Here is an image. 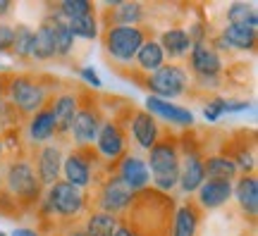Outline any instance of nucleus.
<instances>
[{
    "label": "nucleus",
    "instance_id": "1",
    "mask_svg": "<svg viewBox=\"0 0 258 236\" xmlns=\"http://www.w3.org/2000/svg\"><path fill=\"white\" fill-rule=\"evenodd\" d=\"M175 208L170 193H160L148 186L134 193L127 212L120 217V224L129 227L137 236H170Z\"/></svg>",
    "mask_w": 258,
    "mask_h": 236
},
{
    "label": "nucleus",
    "instance_id": "2",
    "mask_svg": "<svg viewBox=\"0 0 258 236\" xmlns=\"http://www.w3.org/2000/svg\"><path fill=\"white\" fill-rule=\"evenodd\" d=\"M3 189L10 196V200L17 205L19 210H34L38 203L43 200V184L38 182V174L34 170V163L27 155H10L3 163Z\"/></svg>",
    "mask_w": 258,
    "mask_h": 236
},
{
    "label": "nucleus",
    "instance_id": "3",
    "mask_svg": "<svg viewBox=\"0 0 258 236\" xmlns=\"http://www.w3.org/2000/svg\"><path fill=\"white\" fill-rule=\"evenodd\" d=\"M148 172L151 184L160 193H170L177 189L179 179V138L163 134L156 141V145L148 150Z\"/></svg>",
    "mask_w": 258,
    "mask_h": 236
},
{
    "label": "nucleus",
    "instance_id": "4",
    "mask_svg": "<svg viewBox=\"0 0 258 236\" xmlns=\"http://www.w3.org/2000/svg\"><path fill=\"white\" fill-rule=\"evenodd\" d=\"M38 205L43 210V215H48L53 222H77L86 215L89 198H86V191L60 179L53 186H48Z\"/></svg>",
    "mask_w": 258,
    "mask_h": 236
},
{
    "label": "nucleus",
    "instance_id": "5",
    "mask_svg": "<svg viewBox=\"0 0 258 236\" xmlns=\"http://www.w3.org/2000/svg\"><path fill=\"white\" fill-rule=\"evenodd\" d=\"M148 38L146 27H105L103 29V50L110 67L122 72L134 62L139 48Z\"/></svg>",
    "mask_w": 258,
    "mask_h": 236
},
{
    "label": "nucleus",
    "instance_id": "6",
    "mask_svg": "<svg viewBox=\"0 0 258 236\" xmlns=\"http://www.w3.org/2000/svg\"><path fill=\"white\" fill-rule=\"evenodd\" d=\"M50 93L43 84L29 74H5V103L22 117H31L43 108Z\"/></svg>",
    "mask_w": 258,
    "mask_h": 236
},
{
    "label": "nucleus",
    "instance_id": "7",
    "mask_svg": "<svg viewBox=\"0 0 258 236\" xmlns=\"http://www.w3.org/2000/svg\"><path fill=\"white\" fill-rule=\"evenodd\" d=\"M189 72L179 62H165L160 69L148 74L141 79V86L146 89L153 98L160 100H172L182 98L189 91Z\"/></svg>",
    "mask_w": 258,
    "mask_h": 236
},
{
    "label": "nucleus",
    "instance_id": "8",
    "mask_svg": "<svg viewBox=\"0 0 258 236\" xmlns=\"http://www.w3.org/2000/svg\"><path fill=\"white\" fill-rule=\"evenodd\" d=\"M127 145H129L127 127L120 122V117L105 119L96 141H93V150L98 155L101 165L108 170V174H112L115 165L127 155Z\"/></svg>",
    "mask_w": 258,
    "mask_h": 236
},
{
    "label": "nucleus",
    "instance_id": "9",
    "mask_svg": "<svg viewBox=\"0 0 258 236\" xmlns=\"http://www.w3.org/2000/svg\"><path fill=\"white\" fill-rule=\"evenodd\" d=\"M77 98H79V110H77V117H74L72 129H70V141H72V145H79V148L93 145L103 122H105V112L89 93H82Z\"/></svg>",
    "mask_w": 258,
    "mask_h": 236
},
{
    "label": "nucleus",
    "instance_id": "10",
    "mask_svg": "<svg viewBox=\"0 0 258 236\" xmlns=\"http://www.w3.org/2000/svg\"><path fill=\"white\" fill-rule=\"evenodd\" d=\"M101 165L98 155L93 150V145H72L70 153L62 158V172H60V179L67 184H72L77 189H89L93 184V177H96V167Z\"/></svg>",
    "mask_w": 258,
    "mask_h": 236
},
{
    "label": "nucleus",
    "instance_id": "11",
    "mask_svg": "<svg viewBox=\"0 0 258 236\" xmlns=\"http://www.w3.org/2000/svg\"><path fill=\"white\" fill-rule=\"evenodd\" d=\"M96 189H98V193H96V210L115 215V217H122L127 212L132 198H134V193L115 174H108L103 182L96 184Z\"/></svg>",
    "mask_w": 258,
    "mask_h": 236
},
{
    "label": "nucleus",
    "instance_id": "12",
    "mask_svg": "<svg viewBox=\"0 0 258 236\" xmlns=\"http://www.w3.org/2000/svg\"><path fill=\"white\" fill-rule=\"evenodd\" d=\"M189 67H191L196 82L203 84V86L208 89V86L220 82L222 57L215 48H211L208 41H206V43H194L191 53H189Z\"/></svg>",
    "mask_w": 258,
    "mask_h": 236
},
{
    "label": "nucleus",
    "instance_id": "13",
    "mask_svg": "<svg viewBox=\"0 0 258 236\" xmlns=\"http://www.w3.org/2000/svg\"><path fill=\"white\" fill-rule=\"evenodd\" d=\"M203 182H206V170H203L201 150L196 145L184 148L179 143V179H177V189L191 198Z\"/></svg>",
    "mask_w": 258,
    "mask_h": 236
},
{
    "label": "nucleus",
    "instance_id": "14",
    "mask_svg": "<svg viewBox=\"0 0 258 236\" xmlns=\"http://www.w3.org/2000/svg\"><path fill=\"white\" fill-rule=\"evenodd\" d=\"M62 158H64V148L60 141H50V143H46V145H38V150L34 153L31 163H34V170H36L38 182L43 184V189L53 186L55 182H60Z\"/></svg>",
    "mask_w": 258,
    "mask_h": 236
},
{
    "label": "nucleus",
    "instance_id": "15",
    "mask_svg": "<svg viewBox=\"0 0 258 236\" xmlns=\"http://www.w3.org/2000/svg\"><path fill=\"white\" fill-rule=\"evenodd\" d=\"M115 177L127 186L132 193L144 191L151 186V172H148V165L144 158H139L137 153H127L120 163L115 165Z\"/></svg>",
    "mask_w": 258,
    "mask_h": 236
},
{
    "label": "nucleus",
    "instance_id": "16",
    "mask_svg": "<svg viewBox=\"0 0 258 236\" xmlns=\"http://www.w3.org/2000/svg\"><path fill=\"white\" fill-rule=\"evenodd\" d=\"M127 136L134 138V143L141 150H151L158 138L163 136V131H160V124L153 115H148L146 110H134V115L129 117L127 124Z\"/></svg>",
    "mask_w": 258,
    "mask_h": 236
},
{
    "label": "nucleus",
    "instance_id": "17",
    "mask_svg": "<svg viewBox=\"0 0 258 236\" xmlns=\"http://www.w3.org/2000/svg\"><path fill=\"white\" fill-rule=\"evenodd\" d=\"M50 105L55 117V141L64 143V138H70V129L79 110V98L74 96V91H62L50 98Z\"/></svg>",
    "mask_w": 258,
    "mask_h": 236
},
{
    "label": "nucleus",
    "instance_id": "18",
    "mask_svg": "<svg viewBox=\"0 0 258 236\" xmlns=\"http://www.w3.org/2000/svg\"><path fill=\"white\" fill-rule=\"evenodd\" d=\"M144 19H146V8L137 0L112 3V5L103 8V24L105 27H141Z\"/></svg>",
    "mask_w": 258,
    "mask_h": 236
},
{
    "label": "nucleus",
    "instance_id": "19",
    "mask_svg": "<svg viewBox=\"0 0 258 236\" xmlns=\"http://www.w3.org/2000/svg\"><path fill=\"white\" fill-rule=\"evenodd\" d=\"M194 203L201 210H220L232 200V182L227 179H206L194 193Z\"/></svg>",
    "mask_w": 258,
    "mask_h": 236
},
{
    "label": "nucleus",
    "instance_id": "20",
    "mask_svg": "<svg viewBox=\"0 0 258 236\" xmlns=\"http://www.w3.org/2000/svg\"><path fill=\"white\" fill-rule=\"evenodd\" d=\"M53 98V96H50ZM50 98L43 108L34 112L27 122V138L29 143L34 145H46L55 138V117H53V105H50Z\"/></svg>",
    "mask_w": 258,
    "mask_h": 236
},
{
    "label": "nucleus",
    "instance_id": "21",
    "mask_svg": "<svg viewBox=\"0 0 258 236\" xmlns=\"http://www.w3.org/2000/svg\"><path fill=\"white\" fill-rule=\"evenodd\" d=\"M232 198H237L244 217L249 219V222H256V215H258V179H256V174H239V177L232 182Z\"/></svg>",
    "mask_w": 258,
    "mask_h": 236
},
{
    "label": "nucleus",
    "instance_id": "22",
    "mask_svg": "<svg viewBox=\"0 0 258 236\" xmlns=\"http://www.w3.org/2000/svg\"><path fill=\"white\" fill-rule=\"evenodd\" d=\"M201 219H203V210L194 203V198L179 203V205L175 208V217H172L170 236H199Z\"/></svg>",
    "mask_w": 258,
    "mask_h": 236
},
{
    "label": "nucleus",
    "instance_id": "23",
    "mask_svg": "<svg viewBox=\"0 0 258 236\" xmlns=\"http://www.w3.org/2000/svg\"><path fill=\"white\" fill-rule=\"evenodd\" d=\"M146 112L153 115V117H160L170 122V124H177V127H194V115L191 110L182 108V105H175L170 100H160V98H153L148 96L146 98Z\"/></svg>",
    "mask_w": 258,
    "mask_h": 236
},
{
    "label": "nucleus",
    "instance_id": "24",
    "mask_svg": "<svg viewBox=\"0 0 258 236\" xmlns=\"http://www.w3.org/2000/svg\"><path fill=\"white\" fill-rule=\"evenodd\" d=\"M156 41L160 43L163 53H165V60H170V62L184 60L186 55L191 53V48H194L191 38H189V34H186V29H182V27L165 29Z\"/></svg>",
    "mask_w": 258,
    "mask_h": 236
},
{
    "label": "nucleus",
    "instance_id": "25",
    "mask_svg": "<svg viewBox=\"0 0 258 236\" xmlns=\"http://www.w3.org/2000/svg\"><path fill=\"white\" fill-rule=\"evenodd\" d=\"M55 38H53V29L50 22L46 17L41 19V24L34 29V41H31V53L29 60H36V62H48V60H55Z\"/></svg>",
    "mask_w": 258,
    "mask_h": 236
},
{
    "label": "nucleus",
    "instance_id": "26",
    "mask_svg": "<svg viewBox=\"0 0 258 236\" xmlns=\"http://www.w3.org/2000/svg\"><path fill=\"white\" fill-rule=\"evenodd\" d=\"M220 41L225 43V48L241 50V53H251V50H256L258 34H256V29H251V27L227 24V27L220 31Z\"/></svg>",
    "mask_w": 258,
    "mask_h": 236
},
{
    "label": "nucleus",
    "instance_id": "27",
    "mask_svg": "<svg viewBox=\"0 0 258 236\" xmlns=\"http://www.w3.org/2000/svg\"><path fill=\"white\" fill-rule=\"evenodd\" d=\"M134 62H137V67L144 72V76H148V74H153L156 69H160L167 60H165V53H163V48H160V43H158L156 38H146L144 46L139 48Z\"/></svg>",
    "mask_w": 258,
    "mask_h": 236
},
{
    "label": "nucleus",
    "instance_id": "28",
    "mask_svg": "<svg viewBox=\"0 0 258 236\" xmlns=\"http://www.w3.org/2000/svg\"><path fill=\"white\" fill-rule=\"evenodd\" d=\"M203 170H206V179H227V182H234L239 177V170H237L234 160L222 153L206 155L203 158Z\"/></svg>",
    "mask_w": 258,
    "mask_h": 236
},
{
    "label": "nucleus",
    "instance_id": "29",
    "mask_svg": "<svg viewBox=\"0 0 258 236\" xmlns=\"http://www.w3.org/2000/svg\"><path fill=\"white\" fill-rule=\"evenodd\" d=\"M46 19L50 22V29H53V38H55V53L57 57H64V55L72 53V46H74V36L70 31V24L67 19L60 17L55 10L50 8V12L46 15Z\"/></svg>",
    "mask_w": 258,
    "mask_h": 236
},
{
    "label": "nucleus",
    "instance_id": "30",
    "mask_svg": "<svg viewBox=\"0 0 258 236\" xmlns=\"http://www.w3.org/2000/svg\"><path fill=\"white\" fill-rule=\"evenodd\" d=\"M120 227V217L115 215H108V212H98V210H91L86 219H84V229L89 236H112Z\"/></svg>",
    "mask_w": 258,
    "mask_h": 236
},
{
    "label": "nucleus",
    "instance_id": "31",
    "mask_svg": "<svg viewBox=\"0 0 258 236\" xmlns=\"http://www.w3.org/2000/svg\"><path fill=\"white\" fill-rule=\"evenodd\" d=\"M227 24H241V27H258V12L256 5L251 3H232L227 8Z\"/></svg>",
    "mask_w": 258,
    "mask_h": 236
},
{
    "label": "nucleus",
    "instance_id": "32",
    "mask_svg": "<svg viewBox=\"0 0 258 236\" xmlns=\"http://www.w3.org/2000/svg\"><path fill=\"white\" fill-rule=\"evenodd\" d=\"M70 31H72L74 38H84V41H93L98 38V15L91 12V15H84V17H77V19H70Z\"/></svg>",
    "mask_w": 258,
    "mask_h": 236
},
{
    "label": "nucleus",
    "instance_id": "33",
    "mask_svg": "<svg viewBox=\"0 0 258 236\" xmlns=\"http://www.w3.org/2000/svg\"><path fill=\"white\" fill-rule=\"evenodd\" d=\"M31 41H34V29L29 27V24H17V27H15V41H12L10 55L17 57V60H29Z\"/></svg>",
    "mask_w": 258,
    "mask_h": 236
},
{
    "label": "nucleus",
    "instance_id": "34",
    "mask_svg": "<svg viewBox=\"0 0 258 236\" xmlns=\"http://www.w3.org/2000/svg\"><path fill=\"white\" fill-rule=\"evenodd\" d=\"M53 10H55L60 17L67 19V22H70V19H77V17H84V15L96 12V8H93L89 0H62V3L53 5Z\"/></svg>",
    "mask_w": 258,
    "mask_h": 236
},
{
    "label": "nucleus",
    "instance_id": "35",
    "mask_svg": "<svg viewBox=\"0 0 258 236\" xmlns=\"http://www.w3.org/2000/svg\"><path fill=\"white\" fill-rule=\"evenodd\" d=\"M222 115H225V98L222 96H213L203 105V117H206V122H218Z\"/></svg>",
    "mask_w": 258,
    "mask_h": 236
},
{
    "label": "nucleus",
    "instance_id": "36",
    "mask_svg": "<svg viewBox=\"0 0 258 236\" xmlns=\"http://www.w3.org/2000/svg\"><path fill=\"white\" fill-rule=\"evenodd\" d=\"M12 41H15V27L0 22V55L12 50Z\"/></svg>",
    "mask_w": 258,
    "mask_h": 236
},
{
    "label": "nucleus",
    "instance_id": "37",
    "mask_svg": "<svg viewBox=\"0 0 258 236\" xmlns=\"http://www.w3.org/2000/svg\"><path fill=\"white\" fill-rule=\"evenodd\" d=\"M60 227V236H89L84 224H77V222H55Z\"/></svg>",
    "mask_w": 258,
    "mask_h": 236
},
{
    "label": "nucleus",
    "instance_id": "38",
    "mask_svg": "<svg viewBox=\"0 0 258 236\" xmlns=\"http://www.w3.org/2000/svg\"><path fill=\"white\" fill-rule=\"evenodd\" d=\"M79 76H82L86 84H91L93 89H101V86H103L101 76H98V72H96L93 67H82V69H79Z\"/></svg>",
    "mask_w": 258,
    "mask_h": 236
},
{
    "label": "nucleus",
    "instance_id": "39",
    "mask_svg": "<svg viewBox=\"0 0 258 236\" xmlns=\"http://www.w3.org/2000/svg\"><path fill=\"white\" fill-rule=\"evenodd\" d=\"M249 108H251L249 100H227V98H225V115L244 112V110H249Z\"/></svg>",
    "mask_w": 258,
    "mask_h": 236
},
{
    "label": "nucleus",
    "instance_id": "40",
    "mask_svg": "<svg viewBox=\"0 0 258 236\" xmlns=\"http://www.w3.org/2000/svg\"><path fill=\"white\" fill-rule=\"evenodd\" d=\"M12 12V3L10 0H0V17H5Z\"/></svg>",
    "mask_w": 258,
    "mask_h": 236
},
{
    "label": "nucleus",
    "instance_id": "41",
    "mask_svg": "<svg viewBox=\"0 0 258 236\" xmlns=\"http://www.w3.org/2000/svg\"><path fill=\"white\" fill-rule=\"evenodd\" d=\"M112 236H137L134 234V231H132V229L129 227H124V224H120V227H117V231H115V234Z\"/></svg>",
    "mask_w": 258,
    "mask_h": 236
},
{
    "label": "nucleus",
    "instance_id": "42",
    "mask_svg": "<svg viewBox=\"0 0 258 236\" xmlns=\"http://www.w3.org/2000/svg\"><path fill=\"white\" fill-rule=\"evenodd\" d=\"M12 236H38V234L34 231V229H15Z\"/></svg>",
    "mask_w": 258,
    "mask_h": 236
},
{
    "label": "nucleus",
    "instance_id": "43",
    "mask_svg": "<svg viewBox=\"0 0 258 236\" xmlns=\"http://www.w3.org/2000/svg\"><path fill=\"white\" fill-rule=\"evenodd\" d=\"M5 163V143H3V138H0V167Z\"/></svg>",
    "mask_w": 258,
    "mask_h": 236
},
{
    "label": "nucleus",
    "instance_id": "44",
    "mask_svg": "<svg viewBox=\"0 0 258 236\" xmlns=\"http://www.w3.org/2000/svg\"><path fill=\"white\" fill-rule=\"evenodd\" d=\"M8 198V193H5V189H3V177H0V203Z\"/></svg>",
    "mask_w": 258,
    "mask_h": 236
}]
</instances>
